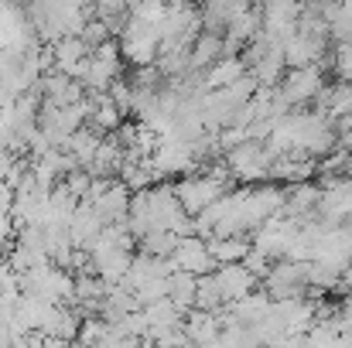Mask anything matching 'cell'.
<instances>
[{"label": "cell", "instance_id": "obj_1", "mask_svg": "<svg viewBox=\"0 0 352 348\" xmlns=\"http://www.w3.org/2000/svg\"><path fill=\"white\" fill-rule=\"evenodd\" d=\"M93 205L100 209V216H103L107 226H110V222H126V216H130V195H126V188L117 185V181H110V185L93 198Z\"/></svg>", "mask_w": 352, "mask_h": 348}, {"label": "cell", "instance_id": "obj_2", "mask_svg": "<svg viewBox=\"0 0 352 348\" xmlns=\"http://www.w3.org/2000/svg\"><path fill=\"white\" fill-rule=\"evenodd\" d=\"M100 143H103V140H100V130H96V126L89 130V123H86V126H79V130H76V133H72V137H69L62 147H65V150H69V154H72V157H76V161L86 167V164L96 157Z\"/></svg>", "mask_w": 352, "mask_h": 348}, {"label": "cell", "instance_id": "obj_3", "mask_svg": "<svg viewBox=\"0 0 352 348\" xmlns=\"http://www.w3.org/2000/svg\"><path fill=\"white\" fill-rule=\"evenodd\" d=\"M216 195H219V185H216V181H188V185L182 188V198H185V205H188L192 212L206 209Z\"/></svg>", "mask_w": 352, "mask_h": 348}, {"label": "cell", "instance_id": "obj_4", "mask_svg": "<svg viewBox=\"0 0 352 348\" xmlns=\"http://www.w3.org/2000/svg\"><path fill=\"white\" fill-rule=\"evenodd\" d=\"M178 266H185V270H192V273H202V270L212 266V253H209L206 246H199V242H185V246L178 249Z\"/></svg>", "mask_w": 352, "mask_h": 348}, {"label": "cell", "instance_id": "obj_5", "mask_svg": "<svg viewBox=\"0 0 352 348\" xmlns=\"http://www.w3.org/2000/svg\"><path fill=\"white\" fill-rule=\"evenodd\" d=\"M209 253L219 256V259H236V256H243V246H236V242H212Z\"/></svg>", "mask_w": 352, "mask_h": 348}]
</instances>
